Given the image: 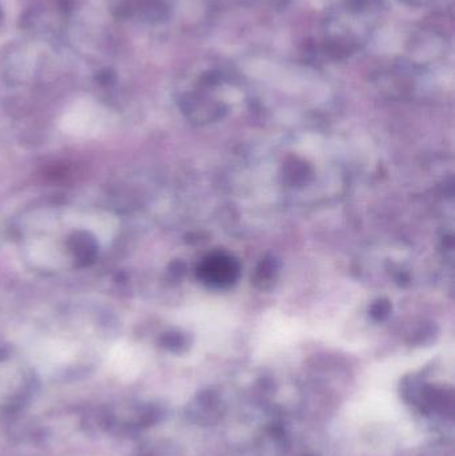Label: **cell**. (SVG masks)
Returning <instances> with one entry per match:
<instances>
[{
    "instance_id": "obj_4",
    "label": "cell",
    "mask_w": 455,
    "mask_h": 456,
    "mask_svg": "<svg viewBox=\"0 0 455 456\" xmlns=\"http://www.w3.org/2000/svg\"><path fill=\"white\" fill-rule=\"evenodd\" d=\"M34 256H35L36 262H42V264H47L48 262H54V261L59 259L55 250L48 247L47 244H40L39 247H35Z\"/></svg>"
},
{
    "instance_id": "obj_6",
    "label": "cell",
    "mask_w": 455,
    "mask_h": 456,
    "mask_svg": "<svg viewBox=\"0 0 455 456\" xmlns=\"http://www.w3.org/2000/svg\"><path fill=\"white\" fill-rule=\"evenodd\" d=\"M387 312H388V304L387 303H378L373 310V316H375L378 319H382L384 315H387Z\"/></svg>"
},
{
    "instance_id": "obj_2",
    "label": "cell",
    "mask_w": 455,
    "mask_h": 456,
    "mask_svg": "<svg viewBox=\"0 0 455 456\" xmlns=\"http://www.w3.org/2000/svg\"><path fill=\"white\" fill-rule=\"evenodd\" d=\"M141 16L147 22H163L167 18V5L162 0H139Z\"/></svg>"
},
{
    "instance_id": "obj_3",
    "label": "cell",
    "mask_w": 455,
    "mask_h": 456,
    "mask_svg": "<svg viewBox=\"0 0 455 456\" xmlns=\"http://www.w3.org/2000/svg\"><path fill=\"white\" fill-rule=\"evenodd\" d=\"M323 49H325L326 55H329L334 59L347 58L353 51V48L347 42H343L340 39H334V40L326 42L325 46H323Z\"/></svg>"
},
{
    "instance_id": "obj_7",
    "label": "cell",
    "mask_w": 455,
    "mask_h": 456,
    "mask_svg": "<svg viewBox=\"0 0 455 456\" xmlns=\"http://www.w3.org/2000/svg\"><path fill=\"white\" fill-rule=\"evenodd\" d=\"M271 1H272V4H274L275 7L282 8V7H286V5H288V3L290 0H271Z\"/></svg>"
},
{
    "instance_id": "obj_1",
    "label": "cell",
    "mask_w": 455,
    "mask_h": 456,
    "mask_svg": "<svg viewBox=\"0 0 455 456\" xmlns=\"http://www.w3.org/2000/svg\"><path fill=\"white\" fill-rule=\"evenodd\" d=\"M205 280L213 286L223 287L231 285L238 276V264L224 255H215L203 265Z\"/></svg>"
},
{
    "instance_id": "obj_8",
    "label": "cell",
    "mask_w": 455,
    "mask_h": 456,
    "mask_svg": "<svg viewBox=\"0 0 455 456\" xmlns=\"http://www.w3.org/2000/svg\"><path fill=\"white\" fill-rule=\"evenodd\" d=\"M402 1H406V3H410V4H418V3H422L423 0H402Z\"/></svg>"
},
{
    "instance_id": "obj_5",
    "label": "cell",
    "mask_w": 455,
    "mask_h": 456,
    "mask_svg": "<svg viewBox=\"0 0 455 456\" xmlns=\"http://www.w3.org/2000/svg\"><path fill=\"white\" fill-rule=\"evenodd\" d=\"M381 3H382V0H347V8L351 12L360 14V12L369 11L371 8L380 7Z\"/></svg>"
}]
</instances>
